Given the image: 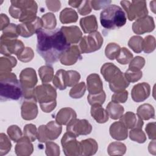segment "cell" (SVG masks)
I'll return each instance as SVG.
<instances>
[{"mask_svg":"<svg viewBox=\"0 0 156 156\" xmlns=\"http://www.w3.org/2000/svg\"><path fill=\"white\" fill-rule=\"evenodd\" d=\"M37 51L47 64L57 62L63 52L70 46L59 29L48 30L43 29L37 32Z\"/></svg>","mask_w":156,"mask_h":156,"instance_id":"cell-1","label":"cell"},{"mask_svg":"<svg viewBox=\"0 0 156 156\" xmlns=\"http://www.w3.org/2000/svg\"><path fill=\"white\" fill-rule=\"evenodd\" d=\"M22 96V88L16 74L11 71L0 73L1 101L18 100Z\"/></svg>","mask_w":156,"mask_h":156,"instance_id":"cell-2","label":"cell"},{"mask_svg":"<svg viewBox=\"0 0 156 156\" xmlns=\"http://www.w3.org/2000/svg\"><path fill=\"white\" fill-rule=\"evenodd\" d=\"M10 2L9 13L12 17L18 19L22 23L33 21L37 17L38 5L35 1L14 0Z\"/></svg>","mask_w":156,"mask_h":156,"instance_id":"cell-3","label":"cell"},{"mask_svg":"<svg viewBox=\"0 0 156 156\" xmlns=\"http://www.w3.org/2000/svg\"><path fill=\"white\" fill-rule=\"evenodd\" d=\"M126 21L124 11L115 4L108 5L100 14L101 26L106 29L112 30L121 27L126 23Z\"/></svg>","mask_w":156,"mask_h":156,"instance_id":"cell-4","label":"cell"},{"mask_svg":"<svg viewBox=\"0 0 156 156\" xmlns=\"http://www.w3.org/2000/svg\"><path fill=\"white\" fill-rule=\"evenodd\" d=\"M34 97L39 102L41 110L45 113H50L57 105V91L50 84L43 83L34 89Z\"/></svg>","mask_w":156,"mask_h":156,"instance_id":"cell-5","label":"cell"},{"mask_svg":"<svg viewBox=\"0 0 156 156\" xmlns=\"http://www.w3.org/2000/svg\"><path fill=\"white\" fill-rule=\"evenodd\" d=\"M20 82L24 98L35 99L34 89L38 82L35 70L32 68L23 69L20 74Z\"/></svg>","mask_w":156,"mask_h":156,"instance_id":"cell-6","label":"cell"},{"mask_svg":"<svg viewBox=\"0 0 156 156\" xmlns=\"http://www.w3.org/2000/svg\"><path fill=\"white\" fill-rule=\"evenodd\" d=\"M120 4L126 12L129 21L136 20L148 14L145 1H121Z\"/></svg>","mask_w":156,"mask_h":156,"instance_id":"cell-7","label":"cell"},{"mask_svg":"<svg viewBox=\"0 0 156 156\" xmlns=\"http://www.w3.org/2000/svg\"><path fill=\"white\" fill-rule=\"evenodd\" d=\"M62 131V125L51 121L46 125H41L37 130V139L40 143H46L57 139Z\"/></svg>","mask_w":156,"mask_h":156,"instance_id":"cell-8","label":"cell"},{"mask_svg":"<svg viewBox=\"0 0 156 156\" xmlns=\"http://www.w3.org/2000/svg\"><path fill=\"white\" fill-rule=\"evenodd\" d=\"M104 39L99 32L95 31L83 36L79 43V49L82 54L91 53L99 50L102 44Z\"/></svg>","mask_w":156,"mask_h":156,"instance_id":"cell-9","label":"cell"},{"mask_svg":"<svg viewBox=\"0 0 156 156\" xmlns=\"http://www.w3.org/2000/svg\"><path fill=\"white\" fill-rule=\"evenodd\" d=\"M24 44L22 41L18 39H10L1 36L0 52L5 56L15 54L16 56L24 49Z\"/></svg>","mask_w":156,"mask_h":156,"instance_id":"cell-10","label":"cell"},{"mask_svg":"<svg viewBox=\"0 0 156 156\" xmlns=\"http://www.w3.org/2000/svg\"><path fill=\"white\" fill-rule=\"evenodd\" d=\"M76 136L68 132L65 133L61 139V144L63 151L66 156L80 155V142L76 140Z\"/></svg>","mask_w":156,"mask_h":156,"instance_id":"cell-11","label":"cell"},{"mask_svg":"<svg viewBox=\"0 0 156 156\" xmlns=\"http://www.w3.org/2000/svg\"><path fill=\"white\" fill-rule=\"evenodd\" d=\"M92 126L87 119H74L66 125V132L77 137L80 135H87L91 133Z\"/></svg>","mask_w":156,"mask_h":156,"instance_id":"cell-12","label":"cell"},{"mask_svg":"<svg viewBox=\"0 0 156 156\" xmlns=\"http://www.w3.org/2000/svg\"><path fill=\"white\" fill-rule=\"evenodd\" d=\"M155 29L153 17L147 15L136 20L132 24L133 32L138 35L151 32Z\"/></svg>","mask_w":156,"mask_h":156,"instance_id":"cell-13","label":"cell"},{"mask_svg":"<svg viewBox=\"0 0 156 156\" xmlns=\"http://www.w3.org/2000/svg\"><path fill=\"white\" fill-rule=\"evenodd\" d=\"M18 27L19 35L23 37L28 38L33 35L38 30L42 29L43 23L41 19L37 16L33 21L18 24Z\"/></svg>","mask_w":156,"mask_h":156,"instance_id":"cell-14","label":"cell"},{"mask_svg":"<svg viewBox=\"0 0 156 156\" xmlns=\"http://www.w3.org/2000/svg\"><path fill=\"white\" fill-rule=\"evenodd\" d=\"M38 107L35 99H24L21 107V115L23 119L30 121L36 118L38 115Z\"/></svg>","mask_w":156,"mask_h":156,"instance_id":"cell-15","label":"cell"},{"mask_svg":"<svg viewBox=\"0 0 156 156\" xmlns=\"http://www.w3.org/2000/svg\"><path fill=\"white\" fill-rule=\"evenodd\" d=\"M81 58L82 56L79 48L77 45H72L61 55L60 62L63 65L70 66L75 64Z\"/></svg>","mask_w":156,"mask_h":156,"instance_id":"cell-16","label":"cell"},{"mask_svg":"<svg viewBox=\"0 0 156 156\" xmlns=\"http://www.w3.org/2000/svg\"><path fill=\"white\" fill-rule=\"evenodd\" d=\"M151 94V87L146 82L137 83L134 85L131 91V97L133 101L140 102L145 101Z\"/></svg>","mask_w":156,"mask_h":156,"instance_id":"cell-17","label":"cell"},{"mask_svg":"<svg viewBox=\"0 0 156 156\" xmlns=\"http://www.w3.org/2000/svg\"><path fill=\"white\" fill-rule=\"evenodd\" d=\"M66 41L69 44H76L82 38V33L80 29L76 26H62L60 29Z\"/></svg>","mask_w":156,"mask_h":156,"instance_id":"cell-18","label":"cell"},{"mask_svg":"<svg viewBox=\"0 0 156 156\" xmlns=\"http://www.w3.org/2000/svg\"><path fill=\"white\" fill-rule=\"evenodd\" d=\"M109 132L112 138L117 141L124 140L128 137V129L120 121L110 125Z\"/></svg>","mask_w":156,"mask_h":156,"instance_id":"cell-19","label":"cell"},{"mask_svg":"<svg viewBox=\"0 0 156 156\" xmlns=\"http://www.w3.org/2000/svg\"><path fill=\"white\" fill-rule=\"evenodd\" d=\"M34 151L32 141L27 137L22 136L17 142L15 147V152L18 156H29Z\"/></svg>","mask_w":156,"mask_h":156,"instance_id":"cell-20","label":"cell"},{"mask_svg":"<svg viewBox=\"0 0 156 156\" xmlns=\"http://www.w3.org/2000/svg\"><path fill=\"white\" fill-rule=\"evenodd\" d=\"M124 126L129 129L135 128H142L143 126V120L137 115L132 112H127L122 115L119 118Z\"/></svg>","mask_w":156,"mask_h":156,"instance_id":"cell-21","label":"cell"},{"mask_svg":"<svg viewBox=\"0 0 156 156\" xmlns=\"http://www.w3.org/2000/svg\"><path fill=\"white\" fill-rule=\"evenodd\" d=\"M76 118H77V114L71 107L61 108L55 115V121L60 125H67Z\"/></svg>","mask_w":156,"mask_h":156,"instance_id":"cell-22","label":"cell"},{"mask_svg":"<svg viewBox=\"0 0 156 156\" xmlns=\"http://www.w3.org/2000/svg\"><path fill=\"white\" fill-rule=\"evenodd\" d=\"M87 88L89 94H97L103 91V83L100 76L93 73L87 77Z\"/></svg>","mask_w":156,"mask_h":156,"instance_id":"cell-23","label":"cell"},{"mask_svg":"<svg viewBox=\"0 0 156 156\" xmlns=\"http://www.w3.org/2000/svg\"><path fill=\"white\" fill-rule=\"evenodd\" d=\"M129 83L125 78L124 73L121 71L109 82V87L111 91L116 93L125 90Z\"/></svg>","mask_w":156,"mask_h":156,"instance_id":"cell-24","label":"cell"},{"mask_svg":"<svg viewBox=\"0 0 156 156\" xmlns=\"http://www.w3.org/2000/svg\"><path fill=\"white\" fill-rule=\"evenodd\" d=\"M80 155L90 156L94 155L98 149L96 141L93 138H88L80 141Z\"/></svg>","mask_w":156,"mask_h":156,"instance_id":"cell-25","label":"cell"},{"mask_svg":"<svg viewBox=\"0 0 156 156\" xmlns=\"http://www.w3.org/2000/svg\"><path fill=\"white\" fill-rule=\"evenodd\" d=\"M79 23L83 32L85 34L95 32L98 28L96 17L94 15L82 18L80 20Z\"/></svg>","mask_w":156,"mask_h":156,"instance_id":"cell-26","label":"cell"},{"mask_svg":"<svg viewBox=\"0 0 156 156\" xmlns=\"http://www.w3.org/2000/svg\"><path fill=\"white\" fill-rule=\"evenodd\" d=\"M90 113L91 116L98 123H105L109 118V116L106 109H104L101 105L99 104L91 105Z\"/></svg>","mask_w":156,"mask_h":156,"instance_id":"cell-27","label":"cell"},{"mask_svg":"<svg viewBox=\"0 0 156 156\" xmlns=\"http://www.w3.org/2000/svg\"><path fill=\"white\" fill-rule=\"evenodd\" d=\"M52 83L54 87L60 90H63L68 87V73L67 71L58 69L54 76Z\"/></svg>","mask_w":156,"mask_h":156,"instance_id":"cell-28","label":"cell"},{"mask_svg":"<svg viewBox=\"0 0 156 156\" xmlns=\"http://www.w3.org/2000/svg\"><path fill=\"white\" fill-rule=\"evenodd\" d=\"M121 71L119 68L112 63H105L101 68V73L105 81L109 82L118 73Z\"/></svg>","mask_w":156,"mask_h":156,"instance_id":"cell-29","label":"cell"},{"mask_svg":"<svg viewBox=\"0 0 156 156\" xmlns=\"http://www.w3.org/2000/svg\"><path fill=\"white\" fill-rule=\"evenodd\" d=\"M136 115L142 120H149L155 118V110L149 104H143L140 105L136 110Z\"/></svg>","mask_w":156,"mask_h":156,"instance_id":"cell-30","label":"cell"},{"mask_svg":"<svg viewBox=\"0 0 156 156\" xmlns=\"http://www.w3.org/2000/svg\"><path fill=\"white\" fill-rule=\"evenodd\" d=\"M59 19L62 24L76 23L78 20V15L74 9L66 7L60 12Z\"/></svg>","mask_w":156,"mask_h":156,"instance_id":"cell-31","label":"cell"},{"mask_svg":"<svg viewBox=\"0 0 156 156\" xmlns=\"http://www.w3.org/2000/svg\"><path fill=\"white\" fill-rule=\"evenodd\" d=\"M106 110L108 114L109 117L115 120L119 119L121 117L124 113V108L119 103L111 101L107 104L106 107Z\"/></svg>","mask_w":156,"mask_h":156,"instance_id":"cell-32","label":"cell"},{"mask_svg":"<svg viewBox=\"0 0 156 156\" xmlns=\"http://www.w3.org/2000/svg\"><path fill=\"white\" fill-rule=\"evenodd\" d=\"M38 74L43 83H48L54 78V69L49 65H43L38 69Z\"/></svg>","mask_w":156,"mask_h":156,"instance_id":"cell-33","label":"cell"},{"mask_svg":"<svg viewBox=\"0 0 156 156\" xmlns=\"http://www.w3.org/2000/svg\"><path fill=\"white\" fill-rule=\"evenodd\" d=\"M16 59L11 55L1 57L0 58V73L9 72L16 65Z\"/></svg>","mask_w":156,"mask_h":156,"instance_id":"cell-34","label":"cell"},{"mask_svg":"<svg viewBox=\"0 0 156 156\" xmlns=\"http://www.w3.org/2000/svg\"><path fill=\"white\" fill-rule=\"evenodd\" d=\"M126 145L119 141L110 143L107 147V152L109 155H122L126 153Z\"/></svg>","mask_w":156,"mask_h":156,"instance_id":"cell-35","label":"cell"},{"mask_svg":"<svg viewBox=\"0 0 156 156\" xmlns=\"http://www.w3.org/2000/svg\"><path fill=\"white\" fill-rule=\"evenodd\" d=\"M43 27L48 30H54L57 25L55 16L52 13H46L41 17Z\"/></svg>","mask_w":156,"mask_h":156,"instance_id":"cell-36","label":"cell"},{"mask_svg":"<svg viewBox=\"0 0 156 156\" xmlns=\"http://www.w3.org/2000/svg\"><path fill=\"white\" fill-rule=\"evenodd\" d=\"M86 91V85L85 82H81L74 85L70 90L69 95L73 99L81 98Z\"/></svg>","mask_w":156,"mask_h":156,"instance_id":"cell-37","label":"cell"},{"mask_svg":"<svg viewBox=\"0 0 156 156\" xmlns=\"http://www.w3.org/2000/svg\"><path fill=\"white\" fill-rule=\"evenodd\" d=\"M143 38L139 35L132 36L128 41V46L134 52L140 53L143 51Z\"/></svg>","mask_w":156,"mask_h":156,"instance_id":"cell-38","label":"cell"},{"mask_svg":"<svg viewBox=\"0 0 156 156\" xmlns=\"http://www.w3.org/2000/svg\"><path fill=\"white\" fill-rule=\"evenodd\" d=\"M120 49L121 47L117 43H110L105 47V55L107 58L113 60L117 57L120 52Z\"/></svg>","mask_w":156,"mask_h":156,"instance_id":"cell-39","label":"cell"},{"mask_svg":"<svg viewBox=\"0 0 156 156\" xmlns=\"http://www.w3.org/2000/svg\"><path fill=\"white\" fill-rule=\"evenodd\" d=\"M132 53L126 48H121L120 52L116 58V61L121 65H127L130 63V62L133 58Z\"/></svg>","mask_w":156,"mask_h":156,"instance_id":"cell-40","label":"cell"},{"mask_svg":"<svg viewBox=\"0 0 156 156\" xmlns=\"http://www.w3.org/2000/svg\"><path fill=\"white\" fill-rule=\"evenodd\" d=\"M129 138L131 140L138 143H144L146 141V136L142 128H135L129 131Z\"/></svg>","mask_w":156,"mask_h":156,"instance_id":"cell-41","label":"cell"},{"mask_svg":"<svg viewBox=\"0 0 156 156\" xmlns=\"http://www.w3.org/2000/svg\"><path fill=\"white\" fill-rule=\"evenodd\" d=\"M5 133L0 134V155L3 156L9 153L12 148L10 140Z\"/></svg>","mask_w":156,"mask_h":156,"instance_id":"cell-42","label":"cell"},{"mask_svg":"<svg viewBox=\"0 0 156 156\" xmlns=\"http://www.w3.org/2000/svg\"><path fill=\"white\" fill-rule=\"evenodd\" d=\"M1 35L7 38L17 39L18 37L20 35L18 25L10 23L2 30V34Z\"/></svg>","mask_w":156,"mask_h":156,"instance_id":"cell-43","label":"cell"},{"mask_svg":"<svg viewBox=\"0 0 156 156\" xmlns=\"http://www.w3.org/2000/svg\"><path fill=\"white\" fill-rule=\"evenodd\" d=\"M155 49V39L152 35H147L143 39V51L146 53L149 54L152 52Z\"/></svg>","mask_w":156,"mask_h":156,"instance_id":"cell-44","label":"cell"},{"mask_svg":"<svg viewBox=\"0 0 156 156\" xmlns=\"http://www.w3.org/2000/svg\"><path fill=\"white\" fill-rule=\"evenodd\" d=\"M106 98V94L103 90L99 93L97 94H88L87 96V100L89 104H99L102 105L104 103Z\"/></svg>","mask_w":156,"mask_h":156,"instance_id":"cell-45","label":"cell"},{"mask_svg":"<svg viewBox=\"0 0 156 156\" xmlns=\"http://www.w3.org/2000/svg\"><path fill=\"white\" fill-rule=\"evenodd\" d=\"M23 136L27 137L30 141H35L37 138V129L35 125L27 124L24 127Z\"/></svg>","mask_w":156,"mask_h":156,"instance_id":"cell-46","label":"cell"},{"mask_svg":"<svg viewBox=\"0 0 156 156\" xmlns=\"http://www.w3.org/2000/svg\"><path fill=\"white\" fill-rule=\"evenodd\" d=\"M7 133L10 140L17 142L22 136L23 133L21 129L16 125H12L7 128Z\"/></svg>","mask_w":156,"mask_h":156,"instance_id":"cell-47","label":"cell"},{"mask_svg":"<svg viewBox=\"0 0 156 156\" xmlns=\"http://www.w3.org/2000/svg\"><path fill=\"white\" fill-rule=\"evenodd\" d=\"M124 77L126 80L129 82L134 83L138 81L143 76V73L141 70L135 71L128 69L124 73Z\"/></svg>","mask_w":156,"mask_h":156,"instance_id":"cell-48","label":"cell"},{"mask_svg":"<svg viewBox=\"0 0 156 156\" xmlns=\"http://www.w3.org/2000/svg\"><path fill=\"white\" fill-rule=\"evenodd\" d=\"M34 57V52L32 49L30 47H25L22 52L17 55L18 59L24 63L31 61Z\"/></svg>","mask_w":156,"mask_h":156,"instance_id":"cell-49","label":"cell"},{"mask_svg":"<svg viewBox=\"0 0 156 156\" xmlns=\"http://www.w3.org/2000/svg\"><path fill=\"white\" fill-rule=\"evenodd\" d=\"M46 143L45 154L48 156H58L60 155V147L57 144L51 141Z\"/></svg>","mask_w":156,"mask_h":156,"instance_id":"cell-50","label":"cell"},{"mask_svg":"<svg viewBox=\"0 0 156 156\" xmlns=\"http://www.w3.org/2000/svg\"><path fill=\"white\" fill-rule=\"evenodd\" d=\"M145 65V60L143 57L136 56L132 59L129 63V69L140 71L143 68Z\"/></svg>","mask_w":156,"mask_h":156,"instance_id":"cell-51","label":"cell"},{"mask_svg":"<svg viewBox=\"0 0 156 156\" xmlns=\"http://www.w3.org/2000/svg\"><path fill=\"white\" fill-rule=\"evenodd\" d=\"M68 73V87H73L78 83L80 79L79 72L74 70L67 71Z\"/></svg>","mask_w":156,"mask_h":156,"instance_id":"cell-52","label":"cell"},{"mask_svg":"<svg viewBox=\"0 0 156 156\" xmlns=\"http://www.w3.org/2000/svg\"><path fill=\"white\" fill-rule=\"evenodd\" d=\"M128 98V91L124 90L115 93L112 96V101L116 103H124Z\"/></svg>","mask_w":156,"mask_h":156,"instance_id":"cell-53","label":"cell"},{"mask_svg":"<svg viewBox=\"0 0 156 156\" xmlns=\"http://www.w3.org/2000/svg\"><path fill=\"white\" fill-rule=\"evenodd\" d=\"M91 6L90 1H82V3L77 8L78 13L81 15H86L91 12Z\"/></svg>","mask_w":156,"mask_h":156,"instance_id":"cell-54","label":"cell"},{"mask_svg":"<svg viewBox=\"0 0 156 156\" xmlns=\"http://www.w3.org/2000/svg\"><path fill=\"white\" fill-rule=\"evenodd\" d=\"M145 130L150 140H154L156 139V124L155 122L147 123Z\"/></svg>","mask_w":156,"mask_h":156,"instance_id":"cell-55","label":"cell"},{"mask_svg":"<svg viewBox=\"0 0 156 156\" xmlns=\"http://www.w3.org/2000/svg\"><path fill=\"white\" fill-rule=\"evenodd\" d=\"M91 8L95 10H99L102 8L107 7L111 3V1H90Z\"/></svg>","mask_w":156,"mask_h":156,"instance_id":"cell-56","label":"cell"},{"mask_svg":"<svg viewBox=\"0 0 156 156\" xmlns=\"http://www.w3.org/2000/svg\"><path fill=\"white\" fill-rule=\"evenodd\" d=\"M46 6L48 9L54 12H56L58 11V10L61 7V3L60 1L54 0V1H49L47 0L45 1Z\"/></svg>","mask_w":156,"mask_h":156,"instance_id":"cell-57","label":"cell"},{"mask_svg":"<svg viewBox=\"0 0 156 156\" xmlns=\"http://www.w3.org/2000/svg\"><path fill=\"white\" fill-rule=\"evenodd\" d=\"M10 24L9 17L5 14L1 13L0 15V30H3Z\"/></svg>","mask_w":156,"mask_h":156,"instance_id":"cell-58","label":"cell"},{"mask_svg":"<svg viewBox=\"0 0 156 156\" xmlns=\"http://www.w3.org/2000/svg\"><path fill=\"white\" fill-rule=\"evenodd\" d=\"M148 151L150 154L152 155L156 154V149H155V140H152L148 146Z\"/></svg>","mask_w":156,"mask_h":156,"instance_id":"cell-59","label":"cell"},{"mask_svg":"<svg viewBox=\"0 0 156 156\" xmlns=\"http://www.w3.org/2000/svg\"><path fill=\"white\" fill-rule=\"evenodd\" d=\"M82 1H68V4L74 8H78L82 3Z\"/></svg>","mask_w":156,"mask_h":156,"instance_id":"cell-60","label":"cell"},{"mask_svg":"<svg viewBox=\"0 0 156 156\" xmlns=\"http://www.w3.org/2000/svg\"><path fill=\"white\" fill-rule=\"evenodd\" d=\"M155 1H152L150 2V7L152 10V11L155 13Z\"/></svg>","mask_w":156,"mask_h":156,"instance_id":"cell-61","label":"cell"}]
</instances>
